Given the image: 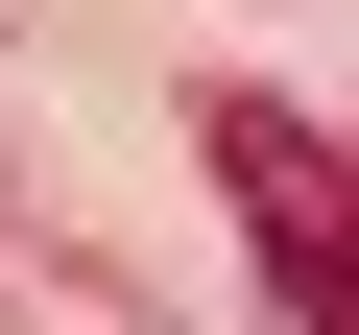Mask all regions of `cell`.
<instances>
[{
    "label": "cell",
    "instance_id": "obj_1",
    "mask_svg": "<svg viewBox=\"0 0 359 335\" xmlns=\"http://www.w3.org/2000/svg\"><path fill=\"white\" fill-rule=\"evenodd\" d=\"M216 192H240L264 287H287L311 335H359V144H335V120H287V96H216Z\"/></svg>",
    "mask_w": 359,
    "mask_h": 335
}]
</instances>
